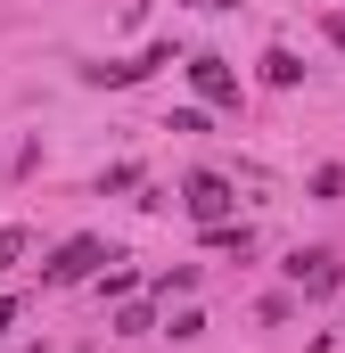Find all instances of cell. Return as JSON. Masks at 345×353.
Wrapping results in <instances>:
<instances>
[{
    "instance_id": "1",
    "label": "cell",
    "mask_w": 345,
    "mask_h": 353,
    "mask_svg": "<svg viewBox=\"0 0 345 353\" xmlns=\"http://www.w3.org/2000/svg\"><path fill=\"white\" fill-rule=\"evenodd\" d=\"M157 66H172V41L140 50V58H107V66H83V83H99V90H132V83H148Z\"/></svg>"
},
{
    "instance_id": "2",
    "label": "cell",
    "mask_w": 345,
    "mask_h": 353,
    "mask_svg": "<svg viewBox=\"0 0 345 353\" xmlns=\"http://www.w3.org/2000/svg\"><path fill=\"white\" fill-rule=\"evenodd\" d=\"M181 205H189L197 222H230V205H239V189H230L222 173H189V181H181Z\"/></svg>"
},
{
    "instance_id": "3",
    "label": "cell",
    "mask_w": 345,
    "mask_h": 353,
    "mask_svg": "<svg viewBox=\"0 0 345 353\" xmlns=\"http://www.w3.org/2000/svg\"><path fill=\"white\" fill-rule=\"evenodd\" d=\"M288 279H296L304 296H337V288H345V271H337V255H329V247H304V255H288Z\"/></svg>"
},
{
    "instance_id": "4",
    "label": "cell",
    "mask_w": 345,
    "mask_h": 353,
    "mask_svg": "<svg viewBox=\"0 0 345 353\" xmlns=\"http://www.w3.org/2000/svg\"><path fill=\"white\" fill-rule=\"evenodd\" d=\"M99 263H107V247H99V239H66V247L50 255V271H41V279H50V288H75V279H90Z\"/></svg>"
},
{
    "instance_id": "5",
    "label": "cell",
    "mask_w": 345,
    "mask_h": 353,
    "mask_svg": "<svg viewBox=\"0 0 345 353\" xmlns=\"http://www.w3.org/2000/svg\"><path fill=\"white\" fill-rule=\"evenodd\" d=\"M189 83H197V99H206V107H239V74H230L214 50H206V58H189Z\"/></svg>"
},
{
    "instance_id": "6",
    "label": "cell",
    "mask_w": 345,
    "mask_h": 353,
    "mask_svg": "<svg viewBox=\"0 0 345 353\" xmlns=\"http://www.w3.org/2000/svg\"><path fill=\"white\" fill-rule=\"evenodd\" d=\"M206 247H222V255L247 263V255H255V230H247V222H206Z\"/></svg>"
},
{
    "instance_id": "7",
    "label": "cell",
    "mask_w": 345,
    "mask_h": 353,
    "mask_svg": "<svg viewBox=\"0 0 345 353\" xmlns=\"http://www.w3.org/2000/svg\"><path fill=\"white\" fill-rule=\"evenodd\" d=\"M263 83H271V90H296V83H304V58H296V50H263Z\"/></svg>"
},
{
    "instance_id": "8",
    "label": "cell",
    "mask_w": 345,
    "mask_h": 353,
    "mask_svg": "<svg viewBox=\"0 0 345 353\" xmlns=\"http://www.w3.org/2000/svg\"><path fill=\"white\" fill-rule=\"evenodd\" d=\"M25 255H33V230H0V271H17Z\"/></svg>"
},
{
    "instance_id": "9",
    "label": "cell",
    "mask_w": 345,
    "mask_h": 353,
    "mask_svg": "<svg viewBox=\"0 0 345 353\" xmlns=\"http://www.w3.org/2000/svg\"><path fill=\"white\" fill-rule=\"evenodd\" d=\"M148 329H157L148 304H124V312H115V337H148Z\"/></svg>"
},
{
    "instance_id": "10",
    "label": "cell",
    "mask_w": 345,
    "mask_h": 353,
    "mask_svg": "<svg viewBox=\"0 0 345 353\" xmlns=\"http://www.w3.org/2000/svg\"><path fill=\"white\" fill-rule=\"evenodd\" d=\"M107 189H140V165H107V173H99V197H107Z\"/></svg>"
},
{
    "instance_id": "11",
    "label": "cell",
    "mask_w": 345,
    "mask_h": 353,
    "mask_svg": "<svg viewBox=\"0 0 345 353\" xmlns=\"http://www.w3.org/2000/svg\"><path fill=\"white\" fill-rule=\"evenodd\" d=\"M8 329H17V304H8V296H0V337H8Z\"/></svg>"
},
{
    "instance_id": "12",
    "label": "cell",
    "mask_w": 345,
    "mask_h": 353,
    "mask_svg": "<svg viewBox=\"0 0 345 353\" xmlns=\"http://www.w3.org/2000/svg\"><path fill=\"white\" fill-rule=\"evenodd\" d=\"M321 33H329V41H337V50H345V17H329V25H321Z\"/></svg>"
},
{
    "instance_id": "13",
    "label": "cell",
    "mask_w": 345,
    "mask_h": 353,
    "mask_svg": "<svg viewBox=\"0 0 345 353\" xmlns=\"http://www.w3.org/2000/svg\"><path fill=\"white\" fill-rule=\"evenodd\" d=\"M189 8H214V17H222V8H239V0H189Z\"/></svg>"
}]
</instances>
